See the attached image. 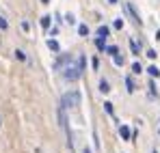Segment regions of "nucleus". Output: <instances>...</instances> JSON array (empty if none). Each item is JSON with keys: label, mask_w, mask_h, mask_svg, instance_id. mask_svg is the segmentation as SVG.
<instances>
[{"label": "nucleus", "mask_w": 160, "mask_h": 153, "mask_svg": "<svg viewBox=\"0 0 160 153\" xmlns=\"http://www.w3.org/2000/svg\"><path fill=\"white\" fill-rule=\"evenodd\" d=\"M15 56H18L20 60H26V54H24L22 50H15Z\"/></svg>", "instance_id": "nucleus-21"}, {"label": "nucleus", "mask_w": 160, "mask_h": 153, "mask_svg": "<svg viewBox=\"0 0 160 153\" xmlns=\"http://www.w3.org/2000/svg\"><path fill=\"white\" fill-rule=\"evenodd\" d=\"M147 74H149V76H152V78H160V69H158V67H156V65H152V67L147 69Z\"/></svg>", "instance_id": "nucleus-13"}, {"label": "nucleus", "mask_w": 160, "mask_h": 153, "mask_svg": "<svg viewBox=\"0 0 160 153\" xmlns=\"http://www.w3.org/2000/svg\"><path fill=\"white\" fill-rule=\"evenodd\" d=\"M7 28H9V22H7V20L0 15V30H7Z\"/></svg>", "instance_id": "nucleus-19"}, {"label": "nucleus", "mask_w": 160, "mask_h": 153, "mask_svg": "<svg viewBox=\"0 0 160 153\" xmlns=\"http://www.w3.org/2000/svg\"><path fill=\"white\" fill-rule=\"evenodd\" d=\"M126 86H128V93H134V88H136V86H134V80L130 76L126 78Z\"/></svg>", "instance_id": "nucleus-16"}, {"label": "nucleus", "mask_w": 160, "mask_h": 153, "mask_svg": "<svg viewBox=\"0 0 160 153\" xmlns=\"http://www.w3.org/2000/svg\"><path fill=\"white\" fill-rule=\"evenodd\" d=\"M89 32H91V30H89V26H87V24H80L78 26V35H80V37H89Z\"/></svg>", "instance_id": "nucleus-12"}, {"label": "nucleus", "mask_w": 160, "mask_h": 153, "mask_svg": "<svg viewBox=\"0 0 160 153\" xmlns=\"http://www.w3.org/2000/svg\"><path fill=\"white\" fill-rule=\"evenodd\" d=\"M158 54H156V50H147V58H156Z\"/></svg>", "instance_id": "nucleus-24"}, {"label": "nucleus", "mask_w": 160, "mask_h": 153, "mask_svg": "<svg viewBox=\"0 0 160 153\" xmlns=\"http://www.w3.org/2000/svg\"><path fill=\"white\" fill-rule=\"evenodd\" d=\"M95 35H98V37H102V39H106L108 35H110V28H108V26H100V28L95 30Z\"/></svg>", "instance_id": "nucleus-6"}, {"label": "nucleus", "mask_w": 160, "mask_h": 153, "mask_svg": "<svg viewBox=\"0 0 160 153\" xmlns=\"http://www.w3.org/2000/svg\"><path fill=\"white\" fill-rule=\"evenodd\" d=\"M119 134H121V138H123V140L132 142V129L128 127V125H121V127H119Z\"/></svg>", "instance_id": "nucleus-5"}, {"label": "nucleus", "mask_w": 160, "mask_h": 153, "mask_svg": "<svg viewBox=\"0 0 160 153\" xmlns=\"http://www.w3.org/2000/svg\"><path fill=\"white\" fill-rule=\"evenodd\" d=\"M72 60H74V58H72V54H58V58L54 60L52 69H54V71H61V69H63L67 63H72Z\"/></svg>", "instance_id": "nucleus-3"}, {"label": "nucleus", "mask_w": 160, "mask_h": 153, "mask_svg": "<svg viewBox=\"0 0 160 153\" xmlns=\"http://www.w3.org/2000/svg\"><path fill=\"white\" fill-rule=\"evenodd\" d=\"M104 108H106V112H108V114L112 117V103H110V102H106V103H104Z\"/></svg>", "instance_id": "nucleus-22"}, {"label": "nucleus", "mask_w": 160, "mask_h": 153, "mask_svg": "<svg viewBox=\"0 0 160 153\" xmlns=\"http://www.w3.org/2000/svg\"><path fill=\"white\" fill-rule=\"evenodd\" d=\"M48 48H50L54 54H58V52H61V45H58V41H56V39H48Z\"/></svg>", "instance_id": "nucleus-7"}, {"label": "nucleus", "mask_w": 160, "mask_h": 153, "mask_svg": "<svg viewBox=\"0 0 160 153\" xmlns=\"http://www.w3.org/2000/svg\"><path fill=\"white\" fill-rule=\"evenodd\" d=\"M65 22H67V24H76V17L69 13V15H65Z\"/></svg>", "instance_id": "nucleus-20"}, {"label": "nucleus", "mask_w": 160, "mask_h": 153, "mask_svg": "<svg viewBox=\"0 0 160 153\" xmlns=\"http://www.w3.org/2000/svg\"><path fill=\"white\" fill-rule=\"evenodd\" d=\"M63 106H65V108H76V106H80V93L78 91L65 93V95H63Z\"/></svg>", "instance_id": "nucleus-2"}, {"label": "nucleus", "mask_w": 160, "mask_h": 153, "mask_svg": "<svg viewBox=\"0 0 160 153\" xmlns=\"http://www.w3.org/2000/svg\"><path fill=\"white\" fill-rule=\"evenodd\" d=\"M84 153H89V151H87V149H84Z\"/></svg>", "instance_id": "nucleus-27"}, {"label": "nucleus", "mask_w": 160, "mask_h": 153, "mask_svg": "<svg viewBox=\"0 0 160 153\" xmlns=\"http://www.w3.org/2000/svg\"><path fill=\"white\" fill-rule=\"evenodd\" d=\"M154 153H158V151H154Z\"/></svg>", "instance_id": "nucleus-28"}, {"label": "nucleus", "mask_w": 160, "mask_h": 153, "mask_svg": "<svg viewBox=\"0 0 160 153\" xmlns=\"http://www.w3.org/2000/svg\"><path fill=\"white\" fill-rule=\"evenodd\" d=\"M108 2H110V4H115V2H117V0H108Z\"/></svg>", "instance_id": "nucleus-26"}, {"label": "nucleus", "mask_w": 160, "mask_h": 153, "mask_svg": "<svg viewBox=\"0 0 160 153\" xmlns=\"http://www.w3.org/2000/svg\"><path fill=\"white\" fill-rule=\"evenodd\" d=\"M63 78L67 80V82H76L78 78H82V74H80V69H78V65L72 60V63H67L65 67H63Z\"/></svg>", "instance_id": "nucleus-1"}, {"label": "nucleus", "mask_w": 160, "mask_h": 153, "mask_svg": "<svg viewBox=\"0 0 160 153\" xmlns=\"http://www.w3.org/2000/svg\"><path fill=\"white\" fill-rule=\"evenodd\" d=\"M100 91L102 93H110V84H108L106 80H100Z\"/></svg>", "instance_id": "nucleus-15"}, {"label": "nucleus", "mask_w": 160, "mask_h": 153, "mask_svg": "<svg viewBox=\"0 0 160 153\" xmlns=\"http://www.w3.org/2000/svg\"><path fill=\"white\" fill-rule=\"evenodd\" d=\"M126 11H128V13L132 15V20H134V24H136V26H141V24H143V20H141V15L136 13V9H134L132 4H130V2H126Z\"/></svg>", "instance_id": "nucleus-4"}, {"label": "nucleus", "mask_w": 160, "mask_h": 153, "mask_svg": "<svg viewBox=\"0 0 160 153\" xmlns=\"http://www.w3.org/2000/svg\"><path fill=\"white\" fill-rule=\"evenodd\" d=\"M41 2H43V4H50V0H41Z\"/></svg>", "instance_id": "nucleus-25"}, {"label": "nucleus", "mask_w": 160, "mask_h": 153, "mask_svg": "<svg viewBox=\"0 0 160 153\" xmlns=\"http://www.w3.org/2000/svg\"><path fill=\"white\" fill-rule=\"evenodd\" d=\"M112 63H115V67H123V56L117 52V54L112 56Z\"/></svg>", "instance_id": "nucleus-11"}, {"label": "nucleus", "mask_w": 160, "mask_h": 153, "mask_svg": "<svg viewBox=\"0 0 160 153\" xmlns=\"http://www.w3.org/2000/svg\"><path fill=\"white\" fill-rule=\"evenodd\" d=\"M115 28H123V20H121V17L115 20Z\"/></svg>", "instance_id": "nucleus-23"}, {"label": "nucleus", "mask_w": 160, "mask_h": 153, "mask_svg": "<svg viewBox=\"0 0 160 153\" xmlns=\"http://www.w3.org/2000/svg\"><path fill=\"white\" fill-rule=\"evenodd\" d=\"M104 50H106V54H110V56H115V54L119 52V48H117V45H106Z\"/></svg>", "instance_id": "nucleus-17"}, {"label": "nucleus", "mask_w": 160, "mask_h": 153, "mask_svg": "<svg viewBox=\"0 0 160 153\" xmlns=\"http://www.w3.org/2000/svg\"><path fill=\"white\" fill-rule=\"evenodd\" d=\"M132 74H134V76L143 74V67H141V63H134V65H132Z\"/></svg>", "instance_id": "nucleus-18"}, {"label": "nucleus", "mask_w": 160, "mask_h": 153, "mask_svg": "<svg viewBox=\"0 0 160 153\" xmlns=\"http://www.w3.org/2000/svg\"><path fill=\"white\" fill-rule=\"evenodd\" d=\"M39 24H41V28H43V30H48V28H50V24H52V17H50V15H43V17L39 20Z\"/></svg>", "instance_id": "nucleus-8"}, {"label": "nucleus", "mask_w": 160, "mask_h": 153, "mask_svg": "<svg viewBox=\"0 0 160 153\" xmlns=\"http://www.w3.org/2000/svg\"><path fill=\"white\" fill-rule=\"evenodd\" d=\"M76 65H78L80 74H84V65H87V58H84V54H80V56H78V60H76Z\"/></svg>", "instance_id": "nucleus-10"}, {"label": "nucleus", "mask_w": 160, "mask_h": 153, "mask_svg": "<svg viewBox=\"0 0 160 153\" xmlns=\"http://www.w3.org/2000/svg\"><path fill=\"white\" fill-rule=\"evenodd\" d=\"M95 48H98V50H102V52H104V48H106V39H102V37H98V39H95Z\"/></svg>", "instance_id": "nucleus-14"}, {"label": "nucleus", "mask_w": 160, "mask_h": 153, "mask_svg": "<svg viewBox=\"0 0 160 153\" xmlns=\"http://www.w3.org/2000/svg\"><path fill=\"white\" fill-rule=\"evenodd\" d=\"M130 50H132L134 56H138V54H141V43H136L134 39H130Z\"/></svg>", "instance_id": "nucleus-9"}]
</instances>
